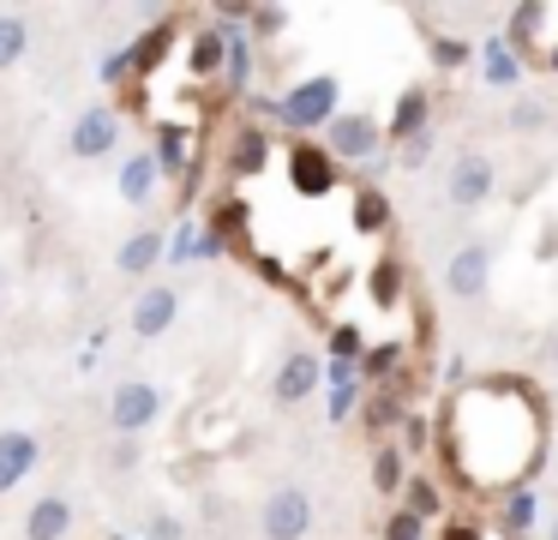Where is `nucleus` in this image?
<instances>
[{"mask_svg":"<svg viewBox=\"0 0 558 540\" xmlns=\"http://www.w3.org/2000/svg\"><path fill=\"white\" fill-rule=\"evenodd\" d=\"M546 360H553V367H558V331H553V343H546Z\"/></svg>","mask_w":558,"mask_h":540,"instance_id":"34","label":"nucleus"},{"mask_svg":"<svg viewBox=\"0 0 558 540\" xmlns=\"http://www.w3.org/2000/svg\"><path fill=\"white\" fill-rule=\"evenodd\" d=\"M114 144H121V108L114 103H90L85 115L73 120V132H66V151H73L78 163H97Z\"/></svg>","mask_w":558,"mask_h":540,"instance_id":"4","label":"nucleus"},{"mask_svg":"<svg viewBox=\"0 0 558 540\" xmlns=\"http://www.w3.org/2000/svg\"><path fill=\"white\" fill-rule=\"evenodd\" d=\"M157 259H162V235H157V228H138V235L121 247V271L126 276H145Z\"/></svg>","mask_w":558,"mask_h":540,"instance_id":"16","label":"nucleus"},{"mask_svg":"<svg viewBox=\"0 0 558 540\" xmlns=\"http://www.w3.org/2000/svg\"><path fill=\"white\" fill-rule=\"evenodd\" d=\"M222 60H229V36L222 31H193V43H186V72H193V79H217Z\"/></svg>","mask_w":558,"mask_h":540,"instance_id":"14","label":"nucleus"},{"mask_svg":"<svg viewBox=\"0 0 558 540\" xmlns=\"http://www.w3.org/2000/svg\"><path fill=\"white\" fill-rule=\"evenodd\" d=\"M445 540H474V535H469V528H450V535H445Z\"/></svg>","mask_w":558,"mask_h":540,"instance_id":"35","label":"nucleus"},{"mask_svg":"<svg viewBox=\"0 0 558 540\" xmlns=\"http://www.w3.org/2000/svg\"><path fill=\"white\" fill-rule=\"evenodd\" d=\"M157 415H162V391L150 379L114 384V396H109V432H114V439H138Z\"/></svg>","mask_w":558,"mask_h":540,"instance_id":"3","label":"nucleus"},{"mask_svg":"<svg viewBox=\"0 0 558 540\" xmlns=\"http://www.w3.org/2000/svg\"><path fill=\"white\" fill-rule=\"evenodd\" d=\"M510 127H517V132H541L546 127V103H517V108H510Z\"/></svg>","mask_w":558,"mask_h":540,"instance_id":"24","label":"nucleus"},{"mask_svg":"<svg viewBox=\"0 0 558 540\" xmlns=\"http://www.w3.org/2000/svg\"><path fill=\"white\" fill-rule=\"evenodd\" d=\"M433 60L438 67H462V60H469V43H462V36H433Z\"/></svg>","mask_w":558,"mask_h":540,"instance_id":"23","label":"nucleus"},{"mask_svg":"<svg viewBox=\"0 0 558 540\" xmlns=\"http://www.w3.org/2000/svg\"><path fill=\"white\" fill-rule=\"evenodd\" d=\"M133 463H138V444L121 439V444H114V468H133Z\"/></svg>","mask_w":558,"mask_h":540,"instance_id":"32","label":"nucleus"},{"mask_svg":"<svg viewBox=\"0 0 558 540\" xmlns=\"http://www.w3.org/2000/svg\"><path fill=\"white\" fill-rule=\"evenodd\" d=\"M409 511L421 516V523H426V511H438V487H433V480H414V487H409Z\"/></svg>","mask_w":558,"mask_h":540,"instance_id":"25","label":"nucleus"},{"mask_svg":"<svg viewBox=\"0 0 558 540\" xmlns=\"http://www.w3.org/2000/svg\"><path fill=\"white\" fill-rule=\"evenodd\" d=\"M150 535H157V540H181V528H174V516H157V523H150Z\"/></svg>","mask_w":558,"mask_h":540,"instance_id":"33","label":"nucleus"},{"mask_svg":"<svg viewBox=\"0 0 558 540\" xmlns=\"http://www.w3.org/2000/svg\"><path fill=\"white\" fill-rule=\"evenodd\" d=\"M174 312H181V295H174L169 283H150L145 295L133 300V331L150 343V336H162V331L174 324Z\"/></svg>","mask_w":558,"mask_h":540,"instance_id":"9","label":"nucleus"},{"mask_svg":"<svg viewBox=\"0 0 558 540\" xmlns=\"http://www.w3.org/2000/svg\"><path fill=\"white\" fill-rule=\"evenodd\" d=\"M402 427H409V432H402V444H409V451H421V444H426V432H433V427H426L421 415H409V420H402Z\"/></svg>","mask_w":558,"mask_h":540,"instance_id":"31","label":"nucleus"},{"mask_svg":"<svg viewBox=\"0 0 558 540\" xmlns=\"http://www.w3.org/2000/svg\"><path fill=\"white\" fill-rule=\"evenodd\" d=\"M354 223H361V228H378V223H390V204L378 199L373 187H366V192H361V211H354Z\"/></svg>","mask_w":558,"mask_h":540,"instance_id":"22","label":"nucleus"},{"mask_svg":"<svg viewBox=\"0 0 558 540\" xmlns=\"http://www.w3.org/2000/svg\"><path fill=\"white\" fill-rule=\"evenodd\" d=\"M385 540H421V516H414V511H397V516L385 523Z\"/></svg>","mask_w":558,"mask_h":540,"instance_id":"27","label":"nucleus"},{"mask_svg":"<svg viewBox=\"0 0 558 540\" xmlns=\"http://www.w3.org/2000/svg\"><path fill=\"white\" fill-rule=\"evenodd\" d=\"M486 283H493V247H486V240H469V247L450 252V264H445V295L450 300H481Z\"/></svg>","mask_w":558,"mask_h":540,"instance_id":"7","label":"nucleus"},{"mask_svg":"<svg viewBox=\"0 0 558 540\" xmlns=\"http://www.w3.org/2000/svg\"><path fill=\"white\" fill-rule=\"evenodd\" d=\"M373 300H378V307H397V300H402V271L390 259L373 271Z\"/></svg>","mask_w":558,"mask_h":540,"instance_id":"21","label":"nucleus"},{"mask_svg":"<svg viewBox=\"0 0 558 540\" xmlns=\"http://www.w3.org/2000/svg\"><path fill=\"white\" fill-rule=\"evenodd\" d=\"M31 48V24L19 12H0V72H13Z\"/></svg>","mask_w":558,"mask_h":540,"instance_id":"17","label":"nucleus"},{"mask_svg":"<svg viewBox=\"0 0 558 540\" xmlns=\"http://www.w3.org/2000/svg\"><path fill=\"white\" fill-rule=\"evenodd\" d=\"M390 367H397V348H373V355L361 360V372H366V379H378V372H390Z\"/></svg>","mask_w":558,"mask_h":540,"instance_id":"30","label":"nucleus"},{"mask_svg":"<svg viewBox=\"0 0 558 540\" xmlns=\"http://www.w3.org/2000/svg\"><path fill=\"white\" fill-rule=\"evenodd\" d=\"M373 487H378V492H402V487H409L397 444H378V451H373Z\"/></svg>","mask_w":558,"mask_h":540,"instance_id":"18","label":"nucleus"},{"mask_svg":"<svg viewBox=\"0 0 558 540\" xmlns=\"http://www.w3.org/2000/svg\"><path fill=\"white\" fill-rule=\"evenodd\" d=\"M421 115H426V91H409V96H402V108H397V120L385 127V144L390 139H409V132L421 127Z\"/></svg>","mask_w":558,"mask_h":540,"instance_id":"20","label":"nucleus"},{"mask_svg":"<svg viewBox=\"0 0 558 540\" xmlns=\"http://www.w3.org/2000/svg\"><path fill=\"white\" fill-rule=\"evenodd\" d=\"M265 156H270V139L258 127H241V139H234V151H229V168L241 180H253L258 168H265Z\"/></svg>","mask_w":558,"mask_h":540,"instance_id":"15","label":"nucleus"},{"mask_svg":"<svg viewBox=\"0 0 558 540\" xmlns=\"http://www.w3.org/2000/svg\"><path fill=\"white\" fill-rule=\"evenodd\" d=\"M493 187H498V168H493V156H481V151H462L445 175V199L457 204V211H481V204L493 199Z\"/></svg>","mask_w":558,"mask_h":540,"instance_id":"5","label":"nucleus"},{"mask_svg":"<svg viewBox=\"0 0 558 540\" xmlns=\"http://www.w3.org/2000/svg\"><path fill=\"white\" fill-rule=\"evenodd\" d=\"M337 91L342 84L330 79V72H318V79H306L301 91H289L282 96V127H330L337 120Z\"/></svg>","mask_w":558,"mask_h":540,"instance_id":"6","label":"nucleus"},{"mask_svg":"<svg viewBox=\"0 0 558 540\" xmlns=\"http://www.w3.org/2000/svg\"><path fill=\"white\" fill-rule=\"evenodd\" d=\"M241 19H253V31H258V36H277L282 24H289V19H282V12H277V7H246Z\"/></svg>","mask_w":558,"mask_h":540,"instance_id":"26","label":"nucleus"},{"mask_svg":"<svg viewBox=\"0 0 558 540\" xmlns=\"http://www.w3.org/2000/svg\"><path fill=\"white\" fill-rule=\"evenodd\" d=\"M31 468H37V439L19 432V427H0V499H7Z\"/></svg>","mask_w":558,"mask_h":540,"instance_id":"11","label":"nucleus"},{"mask_svg":"<svg viewBox=\"0 0 558 540\" xmlns=\"http://www.w3.org/2000/svg\"><path fill=\"white\" fill-rule=\"evenodd\" d=\"M66 535H73V504L61 492H43L25 516V540H66Z\"/></svg>","mask_w":558,"mask_h":540,"instance_id":"12","label":"nucleus"},{"mask_svg":"<svg viewBox=\"0 0 558 540\" xmlns=\"http://www.w3.org/2000/svg\"><path fill=\"white\" fill-rule=\"evenodd\" d=\"M318 372H325V367H318V355H313V348H294V355L277 367V384H270V396H277L282 408L306 403V396L318 391Z\"/></svg>","mask_w":558,"mask_h":540,"instance_id":"8","label":"nucleus"},{"mask_svg":"<svg viewBox=\"0 0 558 540\" xmlns=\"http://www.w3.org/2000/svg\"><path fill=\"white\" fill-rule=\"evenodd\" d=\"M385 151V120L366 115V108H349L325 127V156L330 163H373Z\"/></svg>","mask_w":558,"mask_h":540,"instance_id":"1","label":"nucleus"},{"mask_svg":"<svg viewBox=\"0 0 558 540\" xmlns=\"http://www.w3.org/2000/svg\"><path fill=\"white\" fill-rule=\"evenodd\" d=\"M546 540H558V516H553V523H546Z\"/></svg>","mask_w":558,"mask_h":540,"instance_id":"36","label":"nucleus"},{"mask_svg":"<svg viewBox=\"0 0 558 540\" xmlns=\"http://www.w3.org/2000/svg\"><path fill=\"white\" fill-rule=\"evenodd\" d=\"M289 175H294V187H301L306 199H318V192L337 187V163L325 156V144H294V151H289Z\"/></svg>","mask_w":558,"mask_h":540,"instance_id":"10","label":"nucleus"},{"mask_svg":"<svg viewBox=\"0 0 558 540\" xmlns=\"http://www.w3.org/2000/svg\"><path fill=\"white\" fill-rule=\"evenodd\" d=\"M114 187H121L126 204H150V199H157V187H162V163L150 151H133L121 163V180H114Z\"/></svg>","mask_w":558,"mask_h":540,"instance_id":"13","label":"nucleus"},{"mask_svg":"<svg viewBox=\"0 0 558 540\" xmlns=\"http://www.w3.org/2000/svg\"><path fill=\"white\" fill-rule=\"evenodd\" d=\"M529 523H534V499H529V492H510L505 511H498V528H505L510 540H522V535H529Z\"/></svg>","mask_w":558,"mask_h":540,"instance_id":"19","label":"nucleus"},{"mask_svg":"<svg viewBox=\"0 0 558 540\" xmlns=\"http://www.w3.org/2000/svg\"><path fill=\"white\" fill-rule=\"evenodd\" d=\"M258 535L265 540H306L313 535V499L306 487H277L258 504Z\"/></svg>","mask_w":558,"mask_h":540,"instance_id":"2","label":"nucleus"},{"mask_svg":"<svg viewBox=\"0 0 558 540\" xmlns=\"http://www.w3.org/2000/svg\"><path fill=\"white\" fill-rule=\"evenodd\" d=\"M330 348H337L342 360L361 355V331H354V324H337V331H330Z\"/></svg>","mask_w":558,"mask_h":540,"instance_id":"29","label":"nucleus"},{"mask_svg":"<svg viewBox=\"0 0 558 540\" xmlns=\"http://www.w3.org/2000/svg\"><path fill=\"white\" fill-rule=\"evenodd\" d=\"M162 48H169V31H157V36H145V43H138V72H150L162 60Z\"/></svg>","mask_w":558,"mask_h":540,"instance_id":"28","label":"nucleus"}]
</instances>
